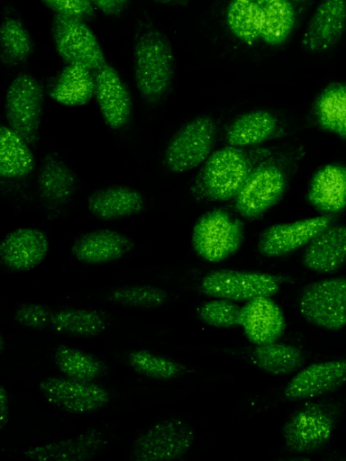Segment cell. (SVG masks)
Returning a JSON list of instances; mask_svg holds the SVG:
<instances>
[{
    "label": "cell",
    "instance_id": "5bb4252c",
    "mask_svg": "<svg viewBox=\"0 0 346 461\" xmlns=\"http://www.w3.org/2000/svg\"><path fill=\"white\" fill-rule=\"evenodd\" d=\"M101 118L113 132L127 131L133 120L131 94L118 72L107 63L95 72V94Z\"/></svg>",
    "mask_w": 346,
    "mask_h": 461
},
{
    "label": "cell",
    "instance_id": "9a60e30c",
    "mask_svg": "<svg viewBox=\"0 0 346 461\" xmlns=\"http://www.w3.org/2000/svg\"><path fill=\"white\" fill-rule=\"evenodd\" d=\"M39 390L47 402L71 413L97 411L109 401L105 387L69 377H49L40 383Z\"/></svg>",
    "mask_w": 346,
    "mask_h": 461
},
{
    "label": "cell",
    "instance_id": "e575fe53",
    "mask_svg": "<svg viewBox=\"0 0 346 461\" xmlns=\"http://www.w3.org/2000/svg\"><path fill=\"white\" fill-rule=\"evenodd\" d=\"M167 299L166 293L150 285L127 286L114 290L109 300L115 303L140 306L157 307L164 303Z\"/></svg>",
    "mask_w": 346,
    "mask_h": 461
},
{
    "label": "cell",
    "instance_id": "3957f363",
    "mask_svg": "<svg viewBox=\"0 0 346 461\" xmlns=\"http://www.w3.org/2000/svg\"><path fill=\"white\" fill-rule=\"evenodd\" d=\"M172 49L165 37L155 30L142 33L133 51V76L144 105L157 108L167 96L173 80Z\"/></svg>",
    "mask_w": 346,
    "mask_h": 461
},
{
    "label": "cell",
    "instance_id": "8d00e7d4",
    "mask_svg": "<svg viewBox=\"0 0 346 461\" xmlns=\"http://www.w3.org/2000/svg\"><path fill=\"white\" fill-rule=\"evenodd\" d=\"M57 14L86 20L94 17V5L90 0H41Z\"/></svg>",
    "mask_w": 346,
    "mask_h": 461
},
{
    "label": "cell",
    "instance_id": "4316f807",
    "mask_svg": "<svg viewBox=\"0 0 346 461\" xmlns=\"http://www.w3.org/2000/svg\"><path fill=\"white\" fill-rule=\"evenodd\" d=\"M314 113L320 128L346 139V83L325 88L314 104Z\"/></svg>",
    "mask_w": 346,
    "mask_h": 461
},
{
    "label": "cell",
    "instance_id": "4dcf8cb0",
    "mask_svg": "<svg viewBox=\"0 0 346 461\" xmlns=\"http://www.w3.org/2000/svg\"><path fill=\"white\" fill-rule=\"evenodd\" d=\"M50 324L55 331L71 336H94L101 332L102 316L89 310H64L52 315Z\"/></svg>",
    "mask_w": 346,
    "mask_h": 461
},
{
    "label": "cell",
    "instance_id": "5b68a950",
    "mask_svg": "<svg viewBox=\"0 0 346 461\" xmlns=\"http://www.w3.org/2000/svg\"><path fill=\"white\" fill-rule=\"evenodd\" d=\"M44 95L41 84L29 73L17 75L4 97L6 124L23 138L35 151L43 118Z\"/></svg>",
    "mask_w": 346,
    "mask_h": 461
},
{
    "label": "cell",
    "instance_id": "1f68e13d",
    "mask_svg": "<svg viewBox=\"0 0 346 461\" xmlns=\"http://www.w3.org/2000/svg\"><path fill=\"white\" fill-rule=\"evenodd\" d=\"M1 50L3 60L17 65L32 53V42L24 26L14 18H5L1 23Z\"/></svg>",
    "mask_w": 346,
    "mask_h": 461
},
{
    "label": "cell",
    "instance_id": "74e56055",
    "mask_svg": "<svg viewBox=\"0 0 346 461\" xmlns=\"http://www.w3.org/2000/svg\"><path fill=\"white\" fill-rule=\"evenodd\" d=\"M14 317L23 327L40 329L50 322L52 315L43 305L28 304L17 310Z\"/></svg>",
    "mask_w": 346,
    "mask_h": 461
},
{
    "label": "cell",
    "instance_id": "f546056e",
    "mask_svg": "<svg viewBox=\"0 0 346 461\" xmlns=\"http://www.w3.org/2000/svg\"><path fill=\"white\" fill-rule=\"evenodd\" d=\"M262 6L250 0H233L227 10V23L232 33L246 42L260 37Z\"/></svg>",
    "mask_w": 346,
    "mask_h": 461
},
{
    "label": "cell",
    "instance_id": "d590c367",
    "mask_svg": "<svg viewBox=\"0 0 346 461\" xmlns=\"http://www.w3.org/2000/svg\"><path fill=\"white\" fill-rule=\"evenodd\" d=\"M198 316L211 326L231 328L240 325L241 308L230 300L218 298L203 304Z\"/></svg>",
    "mask_w": 346,
    "mask_h": 461
},
{
    "label": "cell",
    "instance_id": "7402d4cb",
    "mask_svg": "<svg viewBox=\"0 0 346 461\" xmlns=\"http://www.w3.org/2000/svg\"><path fill=\"white\" fill-rule=\"evenodd\" d=\"M307 203L323 214L346 209V167L327 164L313 176L305 194Z\"/></svg>",
    "mask_w": 346,
    "mask_h": 461
},
{
    "label": "cell",
    "instance_id": "60d3db41",
    "mask_svg": "<svg viewBox=\"0 0 346 461\" xmlns=\"http://www.w3.org/2000/svg\"><path fill=\"white\" fill-rule=\"evenodd\" d=\"M250 1L257 3V4H259L261 6H264L265 5H267L268 3H269L272 0H250Z\"/></svg>",
    "mask_w": 346,
    "mask_h": 461
},
{
    "label": "cell",
    "instance_id": "603a6c76",
    "mask_svg": "<svg viewBox=\"0 0 346 461\" xmlns=\"http://www.w3.org/2000/svg\"><path fill=\"white\" fill-rule=\"evenodd\" d=\"M34 150L30 144L7 124L1 125L0 179L1 184H23L36 171Z\"/></svg>",
    "mask_w": 346,
    "mask_h": 461
},
{
    "label": "cell",
    "instance_id": "ac0fdd59",
    "mask_svg": "<svg viewBox=\"0 0 346 461\" xmlns=\"http://www.w3.org/2000/svg\"><path fill=\"white\" fill-rule=\"evenodd\" d=\"M130 236L114 229H96L77 236L70 245V254L84 265H103L118 261L132 249Z\"/></svg>",
    "mask_w": 346,
    "mask_h": 461
},
{
    "label": "cell",
    "instance_id": "ffe728a7",
    "mask_svg": "<svg viewBox=\"0 0 346 461\" xmlns=\"http://www.w3.org/2000/svg\"><path fill=\"white\" fill-rule=\"evenodd\" d=\"M346 29V0H323L315 9L302 37L303 47L312 52L326 51Z\"/></svg>",
    "mask_w": 346,
    "mask_h": 461
},
{
    "label": "cell",
    "instance_id": "83f0119b",
    "mask_svg": "<svg viewBox=\"0 0 346 461\" xmlns=\"http://www.w3.org/2000/svg\"><path fill=\"white\" fill-rule=\"evenodd\" d=\"M253 364L272 375H285L300 367L302 352L290 345L271 342L258 345L251 354Z\"/></svg>",
    "mask_w": 346,
    "mask_h": 461
},
{
    "label": "cell",
    "instance_id": "e0dca14e",
    "mask_svg": "<svg viewBox=\"0 0 346 461\" xmlns=\"http://www.w3.org/2000/svg\"><path fill=\"white\" fill-rule=\"evenodd\" d=\"M49 249V235L43 229L22 226L8 231L2 238L0 259L11 270L27 271L43 262Z\"/></svg>",
    "mask_w": 346,
    "mask_h": 461
},
{
    "label": "cell",
    "instance_id": "8992f818",
    "mask_svg": "<svg viewBox=\"0 0 346 461\" xmlns=\"http://www.w3.org/2000/svg\"><path fill=\"white\" fill-rule=\"evenodd\" d=\"M243 239L242 222L221 208L200 215L191 231L194 252L210 263H218L231 257L240 249Z\"/></svg>",
    "mask_w": 346,
    "mask_h": 461
},
{
    "label": "cell",
    "instance_id": "8fae6325",
    "mask_svg": "<svg viewBox=\"0 0 346 461\" xmlns=\"http://www.w3.org/2000/svg\"><path fill=\"white\" fill-rule=\"evenodd\" d=\"M51 35L57 52L68 64L94 72L106 64L102 48L84 20L56 14Z\"/></svg>",
    "mask_w": 346,
    "mask_h": 461
},
{
    "label": "cell",
    "instance_id": "d6986e66",
    "mask_svg": "<svg viewBox=\"0 0 346 461\" xmlns=\"http://www.w3.org/2000/svg\"><path fill=\"white\" fill-rule=\"evenodd\" d=\"M346 384V359H333L310 365L288 382L284 395L302 401L333 392Z\"/></svg>",
    "mask_w": 346,
    "mask_h": 461
},
{
    "label": "cell",
    "instance_id": "d6a6232c",
    "mask_svg": "<svg viewBox=\"0 0 346 461\" xmlns=\"http://www.w3.org/2000/svg\"><path fill=\"white\" fill-rule=\"evenodd\" d=\"M59 368L68 377L91 381L103 373V366L94 357L71 348H59L54 356Z\"/></svg>",
    "mask_w": 346,
    "mask_h": 461
},
{
    "label": "cell",
    "instance_id": "6da1fadb",
    "mask_svg": "<svg viewBox=\"0 0 346 461\" xmlns=\"http://www.w3.org/2000/svg\"><path fill=\"white\" fill-rule=\"evenodd\" d=\"M217 133L209 114L195 115L160 140L150 162L149 182L157 185L168 176H178L200 167L212 153Z\"/></svg>",
    "mask_w": 346,
    "mask_h": 461
},
{
    "label": "cell",
    "instance_id": "7c38bea8",
    "mask_svg": "<svg viewBox=\"0 0 346 461\" xmlns=\"http://www.w3.org/2000/svg\"><path fill=\"white\" fill-rule=\"evenodd\" d=\"M276 276L260 272L222 269L207 274L201 282L202 291L210 296L230 301H250L271 296L278 292Z\"/></svg>",
    "mask_w": 346,
    "mask_h": 461
},
{
    "label": "cell",
    "instance_id": "d4e9b609",
    "mask_svg": "<svg viewBox=\"0 0 346 461\" xmlns=\"http://www.w3.org/2000/svg\"><path fill=\"white\" fill-rule=\"evenodd\" d=\"M95 94V72L74 64H68L58 75L49 95L56 103L65 106H82Z\"/></svg>",
    "mask_w": 346,
    "mask_h": 461
},
{
    "label": "cell",
    "instance_id": "f35d334b",
    "mask_svg": "<svg viewBox=\"0 0 346 461\" xmlns=\"http://www.w3.org/2000/svg\"><path fill=\"white\" fill-rule=\"evenodd\" d=\"M100 12L108 16H118L126 8L129 0H90Z\"/></svg>",
    "mask_w": 346,
    "mask_h": 461
},
{
    "label": "cell",
    "instance_id": "484cf974",
    "mask_svg": "<svg viewBox=\"0 0 346 461\" xmlns=\"http://www.w3.org/2000/svg\"><path fill=\"white\" fill-rule=\"evenodd\" d=\"M277 127V119L269 112H248L232 121L226 130L225 138L230 146H256L269 140L276 132Z\"/></svg>",
    "mask_w": 346,
    "mask_h": 461
},
{
    "label": "cell",
    "instance_id": "9c48e42d",
    "mask_svg": "<svg viewBox=\"0 0 346 461\" xmlns=\"http://www.w3.org/2000/svg\"><path fill=\"white\" fill-rule=\"evenodd\" d=\"M83 208L92 218L106 222L133 219L149 208L144 191L125 182L97 185L86 193Z\"/></svg>",
    "mask_w": 346,
    "mask_h": 461
},
{
    "label": "cell",
    "instance_id": "b9f144b4",
    "mask_svg": "<svg viewBox=\"0 0 346 461\" xmlns=\"http://www.w3.org/2000/svg\"><path fill=\"white\" fill-rule=\"evenodd\" d=\"M155 1L159 2V3H162V4H172V3L180 2L182 0H155Z\"/></svg>",
    "mask_w": 346,
    "mask_h": 461
},
{
    "label": "cell",
    "instance_id": "4fadbf2b",
    "mask_svg": "<svg viewBox=\"0 0 346 461\" xmlns=\"http://www.w3.org/2000/svg\"><path fill=\"white\" fill-rule=\"evenodd\" d=\"M195 440L193 429L178 419H168L150 427L136 440L132 456L136 460H170L183 456Z\"/></svg>",
    "mask_w": 346,
    "mask_h": 461
},
{
    "label": "cell",
    "instance_id": "44dd1931",
    "mask_svg": "<svg viewBox=\"0 0 346 461\" xmlns=\"http://www.w3.org/2000/svg\"><path fill=\"white\" fill-rule=\"evenodd\" d=\"M240 325L247 339L262 345L276 342L285 330V318L280 308L269 296L248 301L241 308Z\"/></svg>",
    "mask_w": 346,
    "mask_h": 461
},
{
    "label": "cell",
    "instance_id": "ab89813d",
    "mask_svg": "<svg viewBox=\"0 0 346 461\" xmlns=\"http://www.w3.org/2000/svg\"><path fill=\"white\" fill-rule=\"evenodd\" d=\"M1 400H0V410H1V424L4 426L7 422L8 417V398L7 393L5 388L1 387Z\"/></svg>",
    "mask_w": 346,
    "mask_h": 461
},
{
    "label": "cell",
    "instance_id": "52a82bcc",
    "mask_svg": "<svg viewBox=\"0 0 346 461\" xmlns=\"http://www.w3.org/2000/svg\"><path fill=\"white\" fill-rule=\"evenodd\" d=\"M339 418V409L326 402H306L286 422L283 438L295 453H311L329 440Z\"/></svg>",
    "mask_w": 346,
    "mask_h": 461
},
{
    "label": "cell",
    "instance_id": "2e32d148",
    "mask_svg": "<svg viewBox=\"0 0 346 461\" xmlns=\"http://www.w3.org/2000/svg\"><path fill=\"white\" fill-rule=\"evenodd\" d=\"M333 221V215L322 214L292 222L271 225L260 236L259 252L268 258L291 253L308 244L331 226Z\"/></svg>",
    "mask_w": 346,
    "mask_h": 461
},
{
    "label": "cell",
    "instance_id": "cb8c5ba5",
    "mask_svg": "<svg viewBox=\"0 0 346 461\" xmlns=\"http://www.w3.org/2000/svg\"><path fill=\"white\" fill-rule=\"evenodd\" d=\"M309 270L330 274L346 263V225H331L308 243L302 258Z\"/></svg>",
    "mask_w": 346,
    "mask_h": 461
},
{
    "label": "cell",
    "instance_id": "836d02e7",
    "mask_svg": "<svg viewBox=\"0 0 346 461\" xmlns=\"http://www.w3.org/2000/svg\"><path fill=\"white\" fill-rule=\"evenodd\" d=\"M130 366L138 372L159 379H169L181 373L176 362L147 351H134L128 357Z\"/></svg>",
    "mask_w": 346,
    "mask_h": 461
},
{
    "label": "cell",
    "instance_id": "7a4b0ae2",
    "mask_svg": "<svg viewBox=\"0 0 346 461\" xmlns=\"http://www.w3.org/2000/svg\"><path fill=\"white\" fill-rule=\"evenodd\" d=\"M270 153L264 148L244 149L233 146L212 152L191 181L189 197L197 203L234 198L254 167Z\"/></svg>",
    "mask_w": 346,
    "mask_h": 461
},
{
    "label": "cell",
    "instance_id": "277c9868",
    "mask_svg": "<svg viewBox=\"0 0 346 461\" xmlns=\"http://www.w3.org/2000/svg\"><path fill=\"white\" fill-rule=\"evenodd\" d=\"M79 190L72 166L56 151L42 156L35 171L36 197L49 221L68 212Z\"/></svg>",
    "mask_w": 346,
    "mask_h": 461
},
{
    "label": "cell",
    "instance_id": "ba28073f",
    "mask_svg": "<svg viewBox=\"0 0 346 461\" xmlns=\"http://www.w3.org/2000/svg\"><path fill=\"white\" fill-rule=\"evenodd\" d=\"M286 186L284 167L266 158L254 167L234 197V208L243 218L256 220L280 200Z\"/></svg>",
    "mask_w": 346,
    "mask_h": 461
},
{
    "label": "cell",
    "instance_id": "f1b7e54d",
    "mask_svg": "<svg viewBox=\"0 0 346 461\" xmlns=\"http://www.w3.org/2000/svg\"><path fill=\"white\" fill-rule=\"evenodd\" d=\"M295 20L294 9L287 0H272L262 6L260 38L277 45L289 35Z\"/></svg>",
    "mask_w": 346,
    "mask_h": 461
},
{
    "label": "cell",
    "instance_id": "30bf717a",
    "mask_svg": "<svg viewBox=\"0 0 346 461\" xmlns=\"http://www.w3.org/2000/svg\"><path fill=\"white\" fill-rule=\"evenodd\" d=\"M301 315L310 323L338 330L346 326V277L320 280L306 287L298 301Z\"/></svg>",
    "mask_w": 346,
    "mask_h": 461
}]
</instances>
